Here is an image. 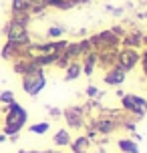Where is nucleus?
<instances>
[{"instance_id":"obj_1","label":"nucleus","mask_w":147,"mask_h":153,"mask_svg":"<svg viewBox=\"0 0 147 153\" xmlns=\"http://www.w3.org/2000/svg\"><path fill=\"white\" fill-rule=\"evenodd\" d=\"M26 119H28V113H26V109L20 103L14 101L10 105H4V127H2V133L6 137L18 135L20 129L26 125Z\"/></svg>"},{"instance_id":"obj_2","label":"nucleus","mask_w":147,"mask_h":153,"mask_svg":"<svg viewBox=\"0 0 147 153\" xmlns=\"http://www.w3.org/2000/svg\"><path fill=\"white\" fill-rule=\"evenodd\" d=\"M4 34H6V40L12 42L16 46H28L30 45V36H28V30L26 26L20 22H16L14 18H10L4 26Z\"/></svg>"},{"instance_id":"obj_3","label":"nucleus","mask_w":147,"mask_h":153,"mask_svg":"<svg viewBox=\"0 0 147 153\" xmlns=\"http://www.w3.org/2000/svg\"><path fill=\"white\" fill-rule=\"evenodd\" d=\"M47 85V76L42 73V69H34L30 73L22 75V91L30 97H36Z\"/></svg>"},{"instance_id":"obj_4","label":"nucleus","mask_w":147,"mask_h":153,"mask_svg":"<svg viewBox=\"0 0 147 153\" xmlns=\"http://www.w3.org/2000/svg\"><path fill=\"white\" fill-rule=\"evenodd\" d=\"M123 107L129 113L137 115V117H143L147 113V101L143 97H137V95H123Z\"/></svg>"},{"instance_id":"obj_5","label":"nucleus","mask_w":147,"mask_h":153,"mask_svg":"<svg viewBox=\"0 0 147 153\" xmlns=\"http://www.w3.org/2000/svg\"><path fill=\"white\" fill-rule=\"evenodd\" d=\"M139 53L135 51V48H123V51H119L117 53V65L121 67V69L127 73V71H131L137 62H139Z\"/></svg>"},{"instance_id":"obj_6","label":"nucleus","mask_w":147,"mask_h":153,"mask_svg":"<svg viewBox=\"0 0 147 153\" xmlns=\"http://www.w3.org/2000/svg\"><path fill=\"white\" fill-rule=\"evenodd\" d=\"M91 42H93V46H97V48L109 51V48H115V46L119 45V36H117L113 30H105V32L95 34V36L91 38Z\"/></svg>"},{"instance_id":"obj_7","label":"nucleus","mask_w":147,"mask_h":153,"mask_svg":"<svg viewBox=\"0 0 147 153\" xmlns=\"http://www.w3.org/2000/svg\"><path fill=\"white\" fill-rule=\"evenodd\" d=\"M65 119L71 127H81L83 125V109L81 107H69L65 111Z\"/></svg>"},{"instance_id":"obj_8","label":"nucleus","mask_w":147,"mask_h":153,"mask_svg":"<svg viewBox=\"0 0 147 153\" xmlns=\"http://www.w3.org/2000/svg\"><path fill=\"white\" fill-rule=\"evenodd\" d=\"M123 81H125V71L121 69L119 65H115V67L105 75V83L107 85H121Z\"/></svg>"},{"instance_id":"obj_9","label":"nucleus","mask_w":147,"mask_h":153,"mask_svg":"<svg viewBox=\"0 0 147 153\" xmlns=\"http://www.w3.org/2000/svg\"><path fill=\"white\" fill-rule=\"evenodd\" d=\"M97 61H99V56H97L95 51L87 53L85 54V62H83V73H85V75H93V69H95V65H97Z\"/></svg>"},{"instance_id":"obj_10","label":"nucleus","mask_w":147,"mask_h":153,"mask_svg":"<svg viewBox=\"0 0 147 153\" xmlns=\"http://www.w3.org/2000/svg\"><path fill=\"white\" fill-rule=\"evenodd\" d=\"M10 12H12V16L30 14V12H28V0H12V2H10Z\"/></svg>"},{"instance_id":"obj_11","label":"nucleus","mask_w":147,"mask_h":153,"mask_svg":"<svg viewBox=\"0 0 147 153\" xmlns=\"http://www.w3.org/2000/svg\"><path fill=\"white\" fill-rule=\"evenodd\" d=\"M115 129H117V121H113V119L103 117V119L97 121V131H101V133H111V131H115Z\"/></svg>"},{"instance_id":"obj_12","label":"nucleus","mask_w":147,"mask_h":153,"mask_svg":"<svg viewBox=\"0 0 147 153\" xmlns=\"http://www.w3.org/2000/svg\"><path fill=\"white\" fill-rule=\"evenodd\" d=\"M81 65L79 62H69V67H67V73H65V81H75L79 75H81Z\"/></svg>"},{"instance_id":"obj_13","label":"nucleus","mask_w":147,"mask_h":153,"mask_svg":"<svg viewBox=\"0 0 147 153\" xmlns=\"http://www.w3.org/2000/svg\"><path fill=\"white\" fill-rule=\"evenodd\" d=\"M53 141H54V145H71V135H69V131H67V129L56 131Z\"/></svg>"},{"instance_id":"obj_14","label":"nucleus","mask_w":147,"mask_h":153,"mask_svg":"<svg viewBox=\"0 0 147 153\" xmlns=\"http://www.w3.org/2000/svg\"><path fill=\"white\" fill-rule=\"evenodd\" d=\"M89 149V137H79L73 141V151L75 153H87Z\"/></svg>"},{"instance_id":"obj_15","label":"nucleus","mask_w":147,"mask_h":153,"mask_svg":"<svg viewBox=\"0 0 147 153\" xmlns=\"http://www.w3.org/2000/svg\"><path fill=\"white\" fill-rule=\"evenodd\" d=\"M48 129H50V125H48L47 121H45V123H34V125H30V127H28V131H30V133H34V135H45Z\"/></svg>"},{"instance_id":"obj_16","label":"nucleus","mask_w":147,"mask_h":153,"mask_svg":"<svg viewBox=\"0 0 147 153\" xmlns=\"http://www.w3.org/2000/svg\"><path fill=\"white\" fill-rule=\"evenodd\" d=\"M65 32H67V28H65V26H61V24H53V26L47 30V36L48 38H59V36H62Z\"/></svg>"},{"instance_id":"obj_17","label":"nucleus","mask_w":147,"mask_h":153,"mask_svg":"<svg viewBox=\"0 0 147 153\" xmlns=\"http://www.w3.org/2000/svg\"><path fill=\"white\" fill-rule=\"evenodd\" d=\"M119 147H121L125 153H137V145H135L133 141H129V139H121V141H119Z\"/></svg>"},{"instance_id":"obj_18","label":"nucleus","mask_w":147,"mask_h":153,"mask_svg":"<svg viewBox=\"0 0 147 153\" xmlns=\"http://www.w3.org/2000/svg\"><path fill=\"white\" fill-rule=\"evenodd\" d=\"M0 103H2V105H10V103H14V93H12V91H2V93H0Z\"/></svg>"},{"instance_id":"obj_19","label":"nucleus","mask_w":147,"mask_h":153,"mask_svg":"<svg viewBox=\"0 0 147 153\" xmlns=\"http://www.w3.org/2000/svg\"><path fill=\"white\" fill-rule=\"evenodd\" d=\"M87 95H89V97H99V89L91 85V87H87Z\"/></svg>"},{"instance_id":"obj_20","label":"nucleus","mask_w":147,"mask_h":153,"mask_svg":"<svg viewBox=\"0 0 147 153\" xmlns=\"http://www.w3.org/2000/svg\"><path fill=\"white\" fill-rule=\"evenodd\" d=\"M48 113L53 115V117H59V115H61V109H54V107H48Z\"/></svg>"},{"instance_id":"obj_21","label":"nucleus","mask_w":147,"mask_h":153,"mask_svg":"<svg viewBox=\"0 0 147 153\" xmlns=\"http://www.w3.org/2000/svg\"><path fill=\"white\" fill-rule=\"evenodd\" d=\"M143 67H145V73H147V51L143 53Z\"/></svg>"},{"instance_id":"obj_22","label":"nucleus","mask_w":147,"mask_h":153,"mask_svg":"<svg viewBox=\"0 0 147 153\" xmlns=\"http://www.w3.org/2000/svg\"><path fill=\"white\" fill-rule=\"evenodd\" d=\"M6 139H8V137H6V135H4V133H0V143H4Z\"/></svg>"},{"instance_id":"obj_23","label":"nucleus","mask_w":147,"mask_h":153,"mask_svg":"<svg viewBox=\"0 0 147 153\" xmlns=\"http://www.w3.org/2000/svg\"><path fill=\"white\" fill-rule=\"evenodd\" d=\"M30 153H50V151H30Z\"/></svg>"},{"instance_id":"obj_24","label":"nucleus","mask_w":147,"mask_h":153,"mask_svg":"<svg viewBox=\"0 0 147 153\" xmlns=\"http://www.w3.org/2000/svg\"><path fill=\"white\" fill-rule=\"evenodd\" d=\"M81 2H89V0H81Z\"/></svg>"}]
</instances>
